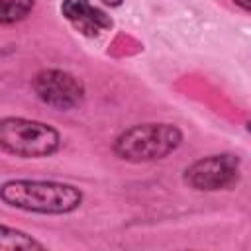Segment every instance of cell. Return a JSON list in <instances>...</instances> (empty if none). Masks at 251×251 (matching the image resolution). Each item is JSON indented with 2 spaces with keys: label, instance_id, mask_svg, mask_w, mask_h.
Here are the masks:
<instances>
[{
  "label": "cell",
  "instance_id": "1",
  "mask_svg": "<svg viewBox=\"0 0 251 251\" xmlns=\"http://www.w3.org/2000/svg\"><path fill=\"white\" fill-rule=\"evenodd\" d=\"M0 198L4 204L25 212L69 214L80 206L82 192L76 186L65 182L18 178L2 184Z\"/></svg>",
  "mask_w": 251,
  "mask_h": 251
},
{
  "label": "cell",
  "instance_id": "2",
  "mask_svg": "<svg viewBox=\"0 0 251 251\" xmlns=\"http://www.w3.org/2000/svg\"><path fill=\"white\" fill-rule=\"evenodd\" d=\"M182 141V133L173 124H137L122 131L114 141V153L129 163L157 161L173 153Z\"/></svg>",
  "mask_w": 251,
  "mask_h": 251
},
{
  "label": "cell",
  "instance_id": "3",
  "mask_svg": "<svg viewBox=\"0 0 251 251\" xmlns=\"http://www.w3.org/2000/svg\"><path fill=\"white\" fill-rule=\"evenodd\" d=\"M61 137L55 127L25 118H4L0 122V145L6 153L37 159L49 157L59 149Z\"/></svg>",
  "mask_w": 251,
  "mask_h": 251
},
{
  "label": "cell",
  "instance_id": "4",
  "mask_svg": "<svg viewBox=\"0 0 251 251\" xmlns=\"http://www.w3.org/2000/svg\"><path fill=\"white\" fill-rule=\"evenodd\" d=\"M239 159L229 153L208 155L194 161L184 171V182L194 190H224L237 182Z\"/></svg>",
  "mask_w": 251,
  "mask_h": 251
},
{
  "label": "cell",
  "instance_id": "5",
  "mask_svg": "<svg viewBox=\"0 0 251 251\" xmlns=\"http://www.w3.org/2000/svg\"><path fill=\"white\" fill-rule=\"evenodd\" d=\"M33 90L43 104L57 110L76 108L84 98L82 82L71 73L59 69H47L37 73L33 78Z\"/></svg>",
  "mask_w": 251,
  "mask_h": 251
},
{
  "label": "cell",
  "instance_id": "6",
  "mask_svg": "<svg viewBox=\"0 0 251 251\" xmlns=\"http://www.w3.org/2000/svg\"><path fill=\"white\" fill-rule=\"evenodd\" d=\"M61 12L73 24L75 29L88 37L100 35L102 31L112 27V20L88 0H63Z\"/></svg>",
  "mask_w": 251,
  "mask_h": 251
},
{
  "label": "cell",
  "instance_id": "7",
  "mask_svg": "<svg viewBox=\"0 0 251 251\" xmlns=\"http://www.w3.org/2000/svg\"><path fill=\"white\" fill-rule=\"evenodd\" d=\"M0 249L2 251H43V243L33 239L31 235L12 229L8 226H2V235H0Z\"/></svg>",
  "mask_w": 251,
  "mask_h": 251
},
{
  "label": "cell",
  "instance_id": "8",
  "mask_svg": "<svg viewBox=\"0 0 251 251\" xmlns=\"http://www.w3.org/2000/svg\"><path fill=\"white\" fill-rule=\"evenodd\" d=\"M33 10V0H2V24L24 20Z\"/></svg>",
  "mask_w": 251,
  "mask_h": 251
},
{
  "label": "cell",
  "instance_id": "9",
  "mask_svg": "<svg viewBox=\"0 0 251 251\" xmlns=\"http://www.w3.org/2000/svg\"><path fill=\"white\" fill-rule=\"evenodd\" d=\"M237 6H241L243 10H251V0H233Z\"/></svg>",
  "mask_w": 251,
  "mask_h": 251
},
{
  "label": "cell",
  "instance_id": "10",
  "mask_svg": "<svg viewBox=\"0 0 251 251\" xmlns=\"http://www.w3.org/2000/svg\"><path fill=\"white\" fill-rule=\"evenodd\" d=\"M104 4H108V6H120L122 4V0H102Z\"/></svg>",
  "mask_w": 251,
  "mask_h": 251
},
{
  "label": "cell",
  "instance_id": "11",
  "mask_svg": "<svg viewBox=\"0 0 251 251\" xmlns=\"http://www.w3.org/2000/svg\"><path fill=\"white\" fill-rule=\"evenodd\" d=\"M247 131H249V133H251V120H249V122H247Z\"/></svg>",
  "mask_w": 251,
  "mask_h": 251
}]
</instances>
